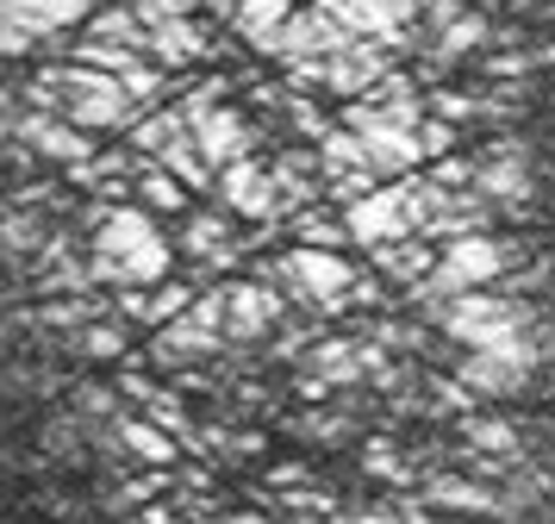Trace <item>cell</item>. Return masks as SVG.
Segmentation results:
<instances>
[{"label": "cell", "mask_w": 555, "mask_h": 524, "mask_svg": "<svg viewBox=\"0 0 555 524\" xmlns=\"http://www.w3.org/2000/svg\"><path fill=\"white\" fill-rule=\"evenodd\" d=\"M176 269V244L156 231L144 206H101L94 213V256L88 274L106 287H163Z\"/></svg>", "instance_id": "obj_1"}, {"label": "cell", "mask_w": 555, "mask_h": 524, "mask_svg": "<svg viewBox=\"0 0 555 524\" xmlns=\"http://www.w3.org/2000/svg\"><path fill=\"white\" fill-rule=\"evenodd\" d=\"M38 106H51V113H69L76 125H88V131H126L131 113H138V100L126 94V81L106 69H88V63H51V69L38 75L26 88Z\"/></svg>", "instance_id": "obj_2"}, {"label": "cell", "mask_w": 555, "mask_h": 524, "mask_svg": "<svg viewBox=\"0 0 555 524\" xmlns=\"http://www.w3.org/2000/svg\"><path fill=\"white\" fill-rule=\"evenodd\" d=\"M518 269H525V250L512 244V238L468 231V238H450V244H443L437 269H430L412 294H418V299H455V294H468V287H487V281L518 274Z\"/></svg>", "instance_id": "obj_3"}, {"label": "cell", "mask_w": 555, "mask_h": 524, "mask_svg": "<svg viewBox=\"0 0 555 524\" xmlns=\"http://www.w3.org/2000/svg\"><path fill=\"white\" fill-rule=\"evenodd\" d=\"M262 281H281L300 306H319V312H337L356 287V269L337 256V250H319V244H294L287 256H275Z\"/></svg>", "instance_id": "obj_4"}, {"label": "cell", "mask_w": 555, "mask_h": 524, "mask_svg": "<svg viewBox=\"0 0 555 524\" xmlns=\"http://www.w3.org/2000/svg\"><path fill=\"white\" fill-rule=\"evenodd\" d=\"M430 319L450 331L455 344H468V349H493L500 337H512V331H530V306L525 299H493V294H455L443 299V306H425Z\"/></svg>", "instance_id": "obj_5"}, {"label": "cell", "mask_w": 555, "mask_h": 524, "mask_svg": "<svg viewBox=\"0 0 555 524\" xmlns=\"http://www.w3.org/2000/svg\"><path fill=\"white\" fill-rule=\"evenodd\" d=\"M344 125L362 131V144H369V156H375V169L387 175V181L425 169V138H418L412 125H393L375 100H350V106H344Z\"/></svg>", "instance_id": "obj_6"}, {"label": "cell", "mask_w": 555, "mask_h": 524, "mask_svg": "<svg viewBox=\"0 0 555 524\" xmlns=\"http://www.w3.org/2000/svg\"><path fill=\"white\" fill-rule=\"evenodd\" d=\"M350 44L356 38L344 31V20L312 0V7H294V13H287V20H281L256 50H262V56H281V63H294V56H337V50H350Z\"/></svg>", "instance_id": "obj_7"}, {"label": "cell", "mask_w": 555, "mask_h": 524, "mask_svg": "<svg viewBox=\"0 0 555 524\" xmlns=\"http://www.w3.org/2000/svg\"><path fill=\"white\" fill-rule=\"evenodd\" d=\"M344 225H350L356 244H393V238H412L418 225H412V213H405V188L400 181H380L375 194H362L344 206Z\"/></svg>", "instance_id": "obj_8"}, {"label": "cell", "mask_w": 555, "mask_h": 524, "mask_svg": "<svg viewBox=\"0 0 555 524\" xmlns=\"http://www.w3.org/2000/svg\"><path fill=\"white\" fill-rule=\"evenodd\" d=\"M287 319V294H275V281H231L225 287V337L231 344H256Z\"/></svg>", "instance_id": "obj_9"}, {"label": "cell", "mask_w": 555, "mask_h": 524, "mask_svg": "<svg viewBox=\"0 0 555 524\" xmlns=\"http://www.w3.org/2000/svg\"><path fill=\"white\" fill-rule=\"evenodd\" d=\"M20 144L38 150V156H51L63 169H76L94 156V138H88V125H76L69 113H51V106H26V119H20Z\"/></svg>", "instance_id": "obj_10"}, {"label": "cell", "mask_w": 555, "mask_h": 524, "mask_svg": "<svg viewBox=\"0 0 555 524\" xmlns=\"http://www.w3.org/2000/svg\"><path fill=\"white\" fill-rule=\"evenodd\" d=\"M319 7H331L350 38H375V44H387V50L412 44V20H418V13H412L405 0H319Z\"/></svg>", "instance_id": "obj_11"}, {"label": "cell", "mask_w": 555, "mask_h": 524, "mask_svg": "<svg viewBox=\"0 0 555 524\" xmlns=\"http://www.w3.org/2000/svg\"><path fill=\"white\" fill-rule=\"evenodd\" d=\"M219 194L237 219H256V225H275L281 219V188H275V169H262L256 156H237L219 169Z\"/></svg>", "instance_id": "obj_12"}, {"label": "cell", "mask_w": 555, "mask_h": 524, "mask_svg": "<svg viewBox=\"0 0 555 524\" xmlns=\"http://www.w3.org/2000/svg\"><path fill=\"white\" fill-rule=\"evenodd\" d=\"M475 188L493 200V206H505V213H525L530 206V156H525V144L487 150L480 169H475Z\"/></svg>", "instance_id": "obj_13"}, {"label": "cell", "mask_w": 555, "mask_h": 524, "mask_svg": "<svg viewBox=\"0 0 555 524\" xmlns=\"http://www.w3.org/2000/svg\"><path fill=\"white\" fill-rule=\"evenodd\" d=\"M425 499L430 506H443V512H462V519H518V506H512L500 487H487V481H462V474H430Z\"/></svg>", "instance_id": "obj_14"}, {"label": "cell", "mask_w": 555, "mask_h": 524, "mask_svg": "<svg viewBox=\"0 0 555 524\" xmlns=\"http://www.w3.org/2000/svg\"><path fill=\"white\" fill-rule=\"evenodd\" d=\"M144 56H156L163 69H188V63L212 56V38L194 25V13H176V20H156L151 25V44H144Z\"/></svg>", "instance_id": "obj_15"}, {"label": "cell", "mask_w": 555, "mask_h": 524, "mask_svg": "<svg viewBox=\"0 0 555 524\" xmlns=\"http://www.w3.org/2000/svg\"><path fill=\"white\" fill-rule=\"evenodd\" d=\"M537 369H525V362H512V356H500V349H468V356H455V381H468L475 394H518Z\"/></svg>", "instance_id": "obj_16"}, {"label": "cell", "mask_w": 555, "mask_h": 524, "mask_svg": "<svg viewBox=\"0 0 555 524\" xmlns=\"http://www.w3.org/2000/svg\"><path fill=\"white\" fill-rule=\"evenodd\" d=\"M181 250L201 256L206 269H231V263H237V231H231L225 213H188V225H181Z\"/></svg>", "instance_id": "obj_17"}, {"label": "cell", "mask_w": 555, "mask_h": 524, "mask_svg": "<svg viewBox=\"0 0 555 524\" xmlns=\"http://www.w3.org/2000/svg\"><path fill=\"white\" fill-rule=\"evenodd\" d=\"M194 138H201V150H206L212 169H225V163H237V156H250V125H244V113H231V106H212L206 119H194Z\"/></svg>", "instance_id": "obj_18"}, {"label": "cell", "mask_w": 555, "mask_h": 524, "mask_svg": "<svg viewBox=\"0 0 555 524\" xmlns=\"http://www.w3.org/2000/svg\"><path fill=\"white\" fill-rule=\"evenodd\" d=\"M225 337L219 331H206L194 312H181V319L163 324V337H156V362H194V356H219Z\"/></svg>", "instance_id": "obj_19"}, {"label": "cell", "mask_w": 555, "mask_h": 524, "mask_svg": "<svg viewBox=\"0 0 555 524\" xmlns=\"http://www.w3.org/2000/svg\"><path fill=\"white\" fill-rule=\"evenodd\" d=\"M375 263L387 281H400V287H418L430 269H437V250L412 231V238H393V244H375Z\"/></svg>", "instance_id": "obj_20"}, {"label": "cell", "mask_w": 555, "mask_h": 524, "mask_svg": "<svg viewBox=\"0 0 555 524\" xmlns=\"http://www.w3.org/2000/svg\"><path fill=\"white\" fill-rule=\"evenodd\" d=\"M119 444H126L144 469H169V462L181 456V437L176 431H163L151 412H144V419H119Z\"/></svg>", "instance_id": "obj_21"}, {"label": "cell", "mask_w": 555, "mask_h": 524, "mask_svg": "<svg viewBox=\"0 0 555 524\" xmlns=\"http://www.w3.org/2000/svg\"><path fill=\"white\" fill-rule=\"evenodd\" d=\"M156 163L176 175V181H188L194 194H201V188H219V175H212V163H206V150H201V138H194V131L169 138V144L156 150Z\"/></svg>", "instance_id": "obj_22"}, {"label": "cell", "mask_w": 555, "mask_h": 524, "mask_svg": "<svg viewBox=\"0 0 555 524\" xmlns=\"http://www.w3.org/2000/svg\"><path fill=\"white\" fill-rule=\"evenodd\" d=\"M493 38V25L480 20V13H462V20H450L437 38H430V69H450V63H462V50H475Z\"/></svg>", "instance_id": "obj_23"}, {"label": "cell", "mask_w": 555, "mask_h": 524, "mask_svg": "<svg viewBox=\"0 0 555 524\" xmlns=\"http://www.w3.org/2000/svg\"><path fill=\"white\" fill-rule=\"evenodd\" d=\"M138 200H144L151 213H188V181H176L156 156H144V163H138Z\"/></svg>", "instance_id": "obj_24"}, {"label": "cell", "mask_w": 555, "mask_h": 524, "mask_svg": "<svg viewBox=\"0 0 555 524\" xmlns=\"http://www.w3.org/2000/svg\"><path fill=\"white\" fill-rule=\"evenodd\" d=\"M306 362H312V381H325L331 387V381H356V374H369V349L362 344H319Z\"/></svg>", "instance_id": "obj_25"}, {"label": "cell", "mask_w": 555, "mask_h": 524, "mask_svg": "<svg viewBox=\"0 0 555 524\" xmlns=\"http://www.w3.org/2000/svg\"><path fill=\"white\" fill-rule=\"evenodd\" d=\"M287 13H294V0H237V7H231V25H237L250 44H262Z\"/></svg>", "instance_id": "obj_26"}, {"label": "cell", "mask_w": 555, "mask_h": 524, "mask_svg": "<svg viewBox=\"0 0 555 524\" xmlns=\"http://www.w3.org/2000/svg\"><path fill=\"white\" fill-rule=\"evenodd\" d=\"M462 437H468V449H487V456H525L518 424H505V419H468Z\"/></svg>", "instance_id": "obj_27"}, {"label": "cell", "mask_w": 555, "mask_h": 524, "mask_svg": "<svg viewBox=\"0 0 555 524\" xmlns=\"http://www.w3.org/2000/svg\"><path fill=\"white\" fill-rule=\"evenodd\" d=\"M126 131H131V150L156 156L169 138H181V131H188V119H181V106H163V113H151V119H131Z\"/></svg>", "instance_id": "obj_28"}, {"label": "cell", "mask_w": 555, "mask_h": 524, "mask_svg": "<svg viewBox=\"0 0 555 524\" xmlns=\"http://www.w3.org/2000/svg\"><path fill=\"white\" fill-rule=\"evenodd\" d=\"M119 81H126V94L138 100V106H156V100L169 94V69H163V63H144V56H138V63H131L126 75H119Z\"/></svg>", "instance_id": "obj_29"}, {"label": "cell", "mask_w": 555, "mask_h": 524, "mask_svg": "<svg viewBox=\"0 0 555 524\" xmlns=\"http://www.w3.org/2000/svg\"><path fill=\"white\" fill-rule=\"evenodd\" d=\"M76 349L81 356H94V362H113V356H126V331L106 324V319H94V324H81L76 331Z\"/></svg>", "instance_id": "obj_30"}, {"label": "cell", "mask_w": 555, "mask_h": 524, "mask_svg": "<svg viewBox=\"0 0 555 524\" xmlns=\"http://www.w3.org/2000/svg\"><path fill=\"white\" fill-rule=\"evenodd\" d=\"M101 312H106L101 299L69 294V299H51V306H44V324H56V331H81V324H94Z\"/></svg>", "instance_id": "obj_31"}, {"label": "cell", "mask_w": 555, "mask_h": 524, "mask_svg": "<svg viewBox=\"0 0 555 524\" xmlns=\"http://www.w3.org/2000/svg\"><path fill=\"white\" fill-rule=\"evenodd\" d=\"M344 238H350V225H337V219H325V213H312V206H306V213H300V244L337 250V244H344Z\"/></svg>", "instance_id": "obj_32"}, {"label": "cell", "mask_w": 555, "mask_h": 524, "mask_svg": "<svg viewBox=\"0 0 555 524\" xmlns=\"http://www.w3.org/2000/svg\"><path fill=\"white\" fill-rule=\"evenodd\" d=\"M418 138H425V163H443L455 150V119H443V113H430L425 125H418Z\"/></svg>", "instance_id": "obj_33"}, {"label": "cell", "mask_w": 555, "mask_h": 524, "mask_svg": "<svg viewBox=\"0 0 555 524\" xmlns=\"http://www.w3.org/2000/svg\"><path fill=\"white\" fill-rule=\"evenodd\" d=\"M44 13H51V25L56 31H69V25H88V13L101 7V0H38Z\"/></svg>", "instance_id": "obj_34"}, {"label": "cell", "mask_w": 555, "mask_h": 524, "mask_svg": "<svg viewBox=\"0 0 555 524\" xmlns=\"http://www.w3.org/2000/svg\"><path fill=\"white\" fill-rule=\"evenodd\" d=\"M425 106H430V113H443V119H455V125L480 113V100H468V94H430Z\"/></svg>", "instance_id": "obj_35"}, {"label": "cell", "mask_w": 555, "mask_h": 524, "mask_svg": "<svg viewBox=\"0 0 555 524\" xmlns=\"http://www.w3.org/2000/svg\"><path fill=\"white\" fill-rule=\"evenodd\" d=\"M369 474H380V481H412V469H405V456H393V449H369Z\"/></svg>", "instance_id": "obj_36"}, {"label": "cell", "mask_w": 555, "mask_h": 524, "mask_svg": "<svg viewBox=\"0 0 555 524\" xmlns=\"http://www.w3.org/2000/svg\"><path fill=\"white\" fill-rule=\"evenodd\" d=\"M287 113H294V125H300V131H312V138H325L331 125L319 119V106H312V100H287Z\"/></svg>", "instance_id": "obj_37"}, {"label": "cell", "mask_w": 555, "mask_h": 524, "mask_svg": "<svg viewBox=\"0 0 555 524\" xmlns=\"http://www.w3.org/2000/svg\"><path fill=\"white\" fill-rule=\"evenodd\" d=\"M138 13H144V25H156V20H176V13H188V0H131Z\"/></svg>", "instance_id": "obj_38"}, {"label": "cell", "mask_w": 555, "mask_h": 524, "mask_svg": "<svg viewBox=\"0 0 555 524\" xmlns=\"http://www.w3.org/2000/svg\"><path fill=\"white\" fill-rule=\"evenodd\" d=\"M31 244H44V231H38V225H26V219L7 225V250H31Z\"/></svg>", "instance_id": "obj_39"}, {"label": "cell", "mask_w": 555, "mask_h": 524, "mask_svg": "<svg viewBox=\"0 0 555 524\" xmlns=\"http://www.w3.org/2000/svg\"><path fill=\"white\" fill-rule=\"evenodd\" d=\"M20 119H26L20 94H0V131H20Z\"/></svg>", "instance_id": "obj_40"}, {"label": "cell", "mask_w": 555, "mask_h": 524, "mask_svg": "<svg viewBox=\"0 0 555 524\" xmlns=\"http://www.w3.org/2000/svg\"><path fill=\"white\" fill-rule=\"evenodd\" d=\"M350 299H356V306H380V299H387V294H380V281H362V274H356Z\"/></svg>", "instance_id": "obj_41"}, {"label": "cell", "mask_w": 555, "mask_h": 524, "mask_svg": "<svg viewBox=\"0 0 555 524\" xmlns=\"http://www.w3.org/2000/svg\"><path fill=\"white\" fill-rule=\"evenodd\" d=\"M81 406H88V412H113V394H106V387H81Z\"/></svg>", "instance_id": "obj_42"}, {"label": "cell", "mask_w": 555, "mask_h": 524, "mask_svg": "<svg viewBox=\"0 0 555 524\" xmlns=\"http://www.w3.org/2000/svg\"><path fill=\"white\" fill-rule=\"evenodd\" d=\"M525 69H530V56H493V75H505V81L525 75Z\"/></svg>", "instance_id": "obj_43"}, {"label": "cell", "mask_w": 555, "mask_h": 524, "mask_svg": "<svg viewBox=\"0 0 555 524\" xmlns=\"http://www.w3.org/2000/svg\"><path fill=\"white\" fill-rule=\"evenodd\" d=\"M344 524H405V519H400V512H350Z\"/></svg>", "instance_id": "obj_44"}, {"label": "cell", "mask_w": 555, "mask_h": 524, "mask_svg": "<svg viewBox=\"0 0 555 524\" xmlns=\"http://www.w3.org/2000/svg\"><path fill=\"white\" fill-rule=\"evenodd\" d=\"M206 524H262L256 512H206Z\"/></svg>", "instance_id": "obj_45"}, {"label": "cell", "mask_w": 555, "mask_h": 524, "mask_svg": "<svg viewBox=\"0 0 555 524\" xmlns=\"http://www.w3.org/2000/svg\"><path fill=\"white\" fill-rule=\"evenodd\" d=\"M405 7H412V13H418V20H425V7H430V0H405Z\"/></svg>", "instance_id": "obj_46"}, {"label": "cell", "mask_w": 555, "mask_h": 524, "mask_svg": "<svg viewBox=\"0 0 555 524\" xmlns=\"http://www.w3.org/2000/svg\"><path fill=\"white\" fill-rule=\"evenodd\" d=\"M543 63H550V69H555V50H550V56H543Z\"/></svg>", "instance_id": "obj_47"}]
</instances>
